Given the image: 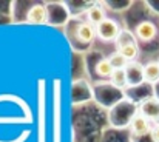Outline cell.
<instances>
[{
  "label": "cell",
  "mask_w": 159,
  "mask_h": 142,
  "mask_svg": "<svg viewBox=\"0 0 159 142\" xmlns=\"http://www.w3.org/2000/svg\"><path fill=\"white\" fill-rule=\"evenodd\" d=\"M138 113H139V103H136L133 99L125 96L122 100H119L116 105H113L108 110V124L114 130L130 128Z\"/></svg>",
  "instance_id": "1"
},
{
  "label": "cell",
  "mask_w": 159,
  "mask_h": 142,
  "mask_svg": "<svg viewBox=\"0 0 159 142\" xmlns=\"http://www.w3.org/2000/svg\"><path fill=\"white\" fill-rule=\"evenodd\" d=\"M53 93V142H62V82L54 79Z\"/></svg>",
  "instance_id": "2"
},
{
  "label": "cell",
  "mask_w": 159,
  "mask_h": 142,
  "mask_svg": "<svg viewBox=\"0 0 159 142\" xmlns=\"http://www.w3.org/2000/svg\"><path fill=\"white\" fill-rule=\"evenodd\" d=\"M122 28L119 26V23L114 20V19H110L107 17L105 20L96 26V34H98V39H101L102 42L105 44H116L119 34H120Z\"/></svg>",
  "instance_id": "3"
},
{
  "label": "cell",
  "mask_w": 159,
  "mask_h": 142,
  "mask_svg": "<svg viewBox=\"0 0 159 142\" xmlns=\"http://www.w3.org/2000/svg\"><path fill=\"white\" fill-rule=\"evenodd\" d=\"M125 76H127V87L128 88H136L145 84L144 79V65H141L138 60L130 62L125 68Z\"/></svg>",
  "instance_id": "4"
},
{
  "label": "cell",
  "mask_w": 159,
  "mask_h": 142,
  "mask_svg": "<svg viewBox=\"0 0 159 142\" xmlns=\"http://www.w3.org/2000/svg\"><path fill=\"white\" fill-rule=\"evenodd\" d=\"M25 20L30 25H45L48 23V8L45 3H34L28 8Z\"/></svg>",
  "instance_id": "5"
},
{
  "label": "cell",
  "mask_w": 159,
  "mask_h": 142,
  "mask_svg": "<svg viewBox=\"0 0 159 142\" xmlns=\"http://www.w3.org/2000/svg\"><path fill=\"white\" fill-rule=\"evenodd\" d=\"M139 113L150 122H159V99L155 96H147L139 102Z\"/></svg>",
  "instance_id": "6"
},
{
  "label": "cell",
  "mask_w": 159,
  "mask_h": 142,
  "mask_svg": "<svg viewBox=\"0 0 159 142\" xmlns=\"http://www.w3.org/2000/svg\"><path fill=\"white\" fill-rule=\"evenodd\" d=\"M134 36L141 42H152L158 37V26L152 20H142L134 28Z\"/></svg>",
  "instance_id": "7"
},
{
  "label": "cell",
  "mask_w": 159,
  "mask_h": 142,
  "mask_svg": "<svg viewBox=\"0 0 159 142\" xmlns=\"http://www.w3.org/2000/svg\"><path fill=\"white\" fill-rule=\"evenodd\" d=\"M152 122L144 117L141 113H138L130 125V131H131V136L133 138H144L147 135H152Z\"/></svg>",
  "instance_id": "8"
},
{
  "label": "cell",
  "mask_w": 159,
  "mask_h": 142,
  "mask_svg": "<svg viewBox=\"0 0 159 142\" xmlns=\"http://www.w3.org/2000/svg\"><path fill=\"white\" fill-rule=\"evenodd\" d=\"M39 85V142H45V80L40 79Z\"/></svg>",
  "instance_id": "9"
},
{
  "label": "cell",
  "mask_w": 159,
  "mask_h": 142,
  "mask_svg": "<svg viewBox=\"0 0 159 142\" xmlns=\"http://www.w3.org/2000/svg\"><path fill=\"white\" fill-rule=\"evenodd\" d=\"M105 19H107L105 8H104L99 2L91 3V6L85 9V22H88V23L93 25V26L101 25Z\"/></svg>",
  "instance_id": "10"
},
{
  "label": "cell",
  "mask_w": 159,
  "mask_h": 142,
  "mask_svg": "<svg viewBox=\"0 0 159 142\" xmlns=\"http://www.w3.org/2000/svg\"><path fill=\"white\" fill-rule=\"evenodd\" d=\"M96 37H98V34H96V26L90 25L88 22H82V23L77 25V28H76V39H77L80 44H84V45H91Z\"/></svg>",
  "instance_id": "11"
},
{
  "label": "cell",
  "mask_w": 159,
  "mask_h": 142,
  "mask_svg": "<svg viewBox=\"0 0 159 142\" xmlns=\"http://www.w3.org/2000/svg\"><path fill=\"white\" fill-rule=\"evenodd\" d=\"M144 79L152 87L159 84V60H150L144 65Z\"/></svg>",
  "instance_id": "12"
},
{
  "label": "cell",
  "mask_w": 159,
  "mask_h": 142,
  "mask_svg": "<svg viewBox=\"0 0 159 142\" xmlns=\"http://www.w3.org/2000/svg\"><path fill=\"white\" fill-rule=\"evenodd\" d=\"M94 71H96V76L98 77H102V79H110L111 77V74H113V71H114V68H113V65L110 63V59L108 57H99V60L96 62V65H94Z\"/></svg>",
  "instance_id": "13"
},
{
  "label": "cell",
  "mask_w": 159,
  "mask_h": 142,
  "mask_svg": "<svg viewBox=\"0 0 159 142\" xmlns=\"http://www.w3.org/2000/svg\"><path fill=\"white\" fill-rule=\"evenodd\" d=\"M108 82H110L113 87H116L117 90H120V91H124L125 88H128V87H127L125 70H114L113 74H111V77L108 79Z\"/></svg>",
  "instance_id": "14"
},
{
  "label": "cell",
  "mask_w": 159,
  "mask_h": 142,
  "mask_svg": "<svg viewBox=\"0 0 159 142\" xmlns=\"http://www.w3.org/2000/svg\"><path fill=\"white\" fill-rule=\"evenodd\" d=\"M136 42H138V39H136V36L133 33H130L127 30H122L119 37H117V40H116V47H117V49H120V48L127 47L130 44H136Z\"/></svg>",
  "instance_id": "15"
},
{
  "label": "cell",
  "mask_w": 159,
  "mask_h": 142,
  "mask_svg": "<svg viewBox=\"0 0 159 142\" xmlns=\"http://www.w3.org/2000/svg\"><path fill=\"white\" fill-rule=\"evenodd\" d=\"M128 62H134L136 60V57L139 56V47H138V42L136 44H130V45H127V47L120 48V49H117Z\"/></svg>",
  "instance_id": "16"
},
{
  "label": "cell",
  "mask_w": 159,
  "mask_h": 142,
  "mask_svg": "<svg viewBox=\"0 0 159 142\" xmlns=\"http://www.w3.org/2000/svg\"><path fill=\"white\" fill-rule=\"evenodd\" d=\"M108 59H110V63L113 65V68H114V70H125V68H127V65L130 63V62H128V60H127V59L119 53V51H114Z\"/></svg>",
  "instance_id": "17"
},
{
  "label": "cell",
  "mask_w": 159,
  "mask_h": 142,
  "mask_svg": "<svg viewBox=\"0 0 159 142\" xmlns=\"http://www.w3.org/2000/svg\"><path fill=\"white\" fill-rule=\"evenodd\" d=\"M152 141L153 142H159V122L158 124H155L153 125V128H152Z\"/></svg>",
  "instance_id": "18"
}]
</instances>
